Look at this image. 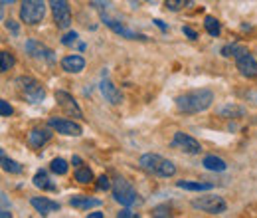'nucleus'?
I'll use <instances>...</instances> for the list:
<instances>
[{"label": "nucleus", "mask_w": 257, "mask_h": 218, "mask_svg": "<svg viewBox=\"0 0 257 218\" xmlns=\"http://www.w3.org/2000/svg\"><path fill=\"white\" fill-rule=\"evenodd\" d=\"M147 2H149V4H157L159 0H147Z\"/></svg>", "instance_id": "obj_45"}, {"label": "nucleus", "mask_w": 257, "mask_h": 218, "mask_svg": "<svg viewBox=\"0 0 257 218\" xmlns=\"http://www.w3.org/2000/svg\"><path fill=\"white\" fill-rule=\"evenodd\" d=\"M153 22H155V24H157V26H159V28H161L162 32H166V30H168V26H166V24H164V22H162L161 18H155V20H153Z\"/></svg>", "instance_id": "obj_38"}, {"label": "nucleus", "mask_w": 257, "mask_h": 218, "mask_svg": "<svg viewBox=\"0 0 257 218\" xmlns=\"http://www.w3.org/2000/svg\"><path fill=\"white\" fill-rule=\"evenodd\" d=\"M101 20H103V24L105 26H109L111 30L115 32V34H119L121 38H127V40H149L145 34H139V32L135 30H128V28H125L121 22H117L115 18H111V16H107V14H101Z\"/></svg>", "instance_id": "obj_10"}, {"label": "nucleus", "mask_w": 257, "mask_h": 218, "mask_svg": "<svg viewBox=\"0 0 257 218\" xmlns=\"http://www.w3.org/2000/svg\"><path fill=\"white\" fill-rule=\"evenodd\" d=\"M192 206L200 212H206V214H224L227 210V202L222 196H216V194L196 198V200H192Z\"/></svg>", "instance_id": "obj_5"}, {"label": "nucleus", "mask_w": 257, "mask_h": 218, "mask_svg": "<svg viewBox=\"0 0 257 218\" xmlns=\"http://www.w3.org/2000/svg\"><path fill=\"white\" fill-rule=\"evenodd\" d=\"M56 101L60 103V107L64 109L67 115H71V117H83V113H81L77 101L73 99L71 94H67L64 90H58V92H56Z\"/></svg>", "instance_id": "obj_12"}, {"label": "nucleus", "mask_w": 257, "mask_h": 218, "mask_svg": "<svg viewBox=\"0 0 257 218\" xmlns=\"http://www.w3.org/2000/svg\"><path fill=\"white\" fill-rule=\"evenodd\" d=\"M0 216H2V218H8V216H12V212H10L8 208H2V210H0Z\"/></svg>", "instance_id": "obj_40"}, {"label": "nucleus", "mask_w": 257, "mask_h": 218, "mask_svg": "<svg viewBox=\"0 0 257 218\" xmlns=\"http://www.w3.org/2000/svg\"><path fill=\"white\" fill-rule=\"evenodd\" d=\"M202 165H204L206 171H214V173H224L225 169H227L224 159H220V157L216 155H206L204 161H202Z\"/></svg>", "instance_id": "obj_20"}, {"label": "nucleus", "mask_w": 257, "mask_h": 218, "mask_svg": "<svg viewBox=\"0 0 257 218\" xmlns=\"http://www.w3.org/2000/svg\"><path fill=\"white\" fill-rule=\"evenodd\" d=\"M176 187L184 188V190H192V192H202V190H212L214 185L212 183H198V181H178Z\"/></svg>", "instance_id": "obj_21"}, {"label": "nucleus", "mask_w": 257, "mask_h": 218, "mask_svg": "<svg viewBox=\"0 0 257 218\" xmlns=\"http://www.w3.org/2000/svg\"><path fill=\"white\" fill-rule=\"evenodd\" d=\"M103 212H89V218H101Z\"/></svg>", "instance_id": "obj_41"}, {"label": "nucleus", "mask_w": 257, "mask_h": 218, "mask_svg": "<svg viewBox=\"0 0 257 218\" xmlns=\"http://www.w3.org/2000/svg\"><path fill=\"white\" fill-rule=\"evenodd\" d=\"M16 84H18L20 92L24 94V97H26L30 103H40V101H44L46 90L42 88V84H40L38 80L28 78V76H22V78L16 80Z\"/></svg>", "instance_id": "obj_6"}, {"label": "nucleus", "mask_w": 257, "mask_h": 218, "mask_svg": "<svg viewBox=\"0 0 257 218\" xmlns=\"http://www.w3.org/2000/svg\"><path fill=\"white\" fill-rule=\"evenodd\" d=\"M172 147H176V149H180V151H184V153H188V155H200V153H202V145H200L194 137L182 133V131L174 133Z\"/></svg>", "instance_id": "obj_9"}, {"label": "nucleus", "mask_w": 257, "mask_h": 218, "mask_svg": "<svg viewBox=\"0 0 257 218\" xmlns=\"http://www.w3.org/2000/svg\"><path fill=\"white\" fill-rule=\"evenodd\" d=\"M95 188H97V190H109V188H113V183L109 181V177H105V175H101V177L97 179Z\"/></svg>", "instance_id": "obj_30"}, {"label": "nucleus", "mask_w": 257, "mask_h": 218, "mask_svg": "<svg viewBox=\"0 0 257 218\" xmlns=\"http://www.w3.org/2000/svg\"><path fill=\"white\" fill-rule=\"evenodd\" d=\"M48 127H52L54 131L62 133V135H67V137H79L83 133L81 125H77L75 121H69V119H50L48 121Z\"/></svg>", "instance_id": "obj_11"}, {"label": "nucleus", "mask_w": 257, "mask_h": 218, "mask_svg": "<svg viewBox=\"0 0 257 218\" xmlns=\"http://www.w3.org/2000/svg\"><path fill=\"white\" fill-rule=\"evenodd\" d=\"M91 2H93V4H95L97 8H101V10H103V8H105V10H107V8H109V6H111V4H109V2H107V0H91Z\"/></svg>", "instance_id": "obj_37"}, {"label": "nucleus", "mask_w": 257, "mask_h": 218, "mask_svg": "<svg viewBox=\"0 0 257 218\" xmlns=\"http://www.w3.org/2000/svg\"><path fill=\"white\" fill-rule=\"evenodd\" d=\"M50 8H52L54 22L60 30H65L71 26V8H69L67 0H50Z\"/></svg>", "instance_id": "obj_7"}, {"label": "nucleus", "mask_w": 257, "mask_h": 218, "mask_svg": "<svg viewBox=\"0 0 257 218\" xmlns=\"http://www.w3.org/2000/svg\"><path fill=\"white\" fill-rule=\"evenodd\" d=\"M2 169H4L6 173H10V175H20V173L24 171V167H22L20 163L8 159V157L4 155V151H2Z\"/></svg>", "instance_id": "obj_24"}, {"label": "nucleus", "mask_w": 257, "mask_h": 218, "mask_svg": "<svg viewBox=\"0 0 257 218\" xmlns=\"http://www.w3.org/2000/svg\"><path fill=\"white\" fill-rule=\"evenodd\" d=\"M34 187L36 188H42V190H50V192H58V187L50 181V177H48V173L46 171H38L36 175H34L32 179Z\"/></svg>", "instance_id": "obj_19"}, {"label": "nucleus", "mask_w": 257, "mask_h": 218, "mask_svg": "<svg viewBox=\"0 0 257 218\" xmlns=\"http://www.w3.org/2000/svg\"><path fill=\"white\" fill-rule=\"evenodd\" d=\"M12 65H14V56H12L10 52L2 50V52H0V69H2V71H8Z\"/></svg>", "instance_id": "obj_28"}, {"label": "nucleus", "mask_w": 257, "mask_h": 218, "mask_svg": "<svg viewBox=\"0 0 257 218\" xmlns=\"http://www.w3.org/2000/svg\"><path fill=\"white\" fill-rule=\"evenodd\" d=\"M46 0H22L20 4V20L24 24L36 26L46 16Z\"/></svg>", "instance_id": "obj_3"}, {"label": "nucleus", "mask_w": 257, "mask_h": 218, "mask_svg": "<svg viewBox=\"0 0 257 218\" xmlns=\"http://www.w3.org/2000/svg\"><path fill=\"white\" fill-rule=\"evenodd\" d=\"M99 90H101V94L105 97V101H109V103H113V105H119V103L123 101L121 92L117 90V86H115L111 80H107V76H103V82H101Z\"/></svg>", "instance_id": "obj_14"}, {"label": "nucleus", "mask_w": 257, "mask_h": 218, "mask_svg": "<svg viewBox=\"0 0 257 218\" xmlns=\"http://www.w3.org/2000/svg\"><path fill=\"white\" fill-rule=\"evenodd\" d=\"M71 165H73V167H81V157H73V159H71Z\"/></svg>", "instance_id": "obj_39"}, {"label": "nucleus", "mask_w": 257, "mask_h": 218, "mask_svg": "<svg viewBox=\"0 0 257 218\" xmlns=\"http://www.w3.org/2000/svg\"><path fill=\"white\" fill-rule=\"evenodd\" d=\"M12 113H14L12 105H10L6 99H0V115H2V117H10Z\"/></svg>", "instance_id": "obj_31"}, {"label": "nucleus", "mask_w": 257, "mask_h": 218, "mask_svg": "<svg viewBox=\"0 0 257 218\" xmlns=\"http://www.w3.org/2000/svg\"><path fill=\"white\" fill-rule=\"evenodd\" d=\"M77 38H79L77 32H67L64 38H62V44H64V46H73V44L77 42Z\"/></svg>", "instance_id": "obj_32"}, {"label": "nucleus", "mask_w": 257, "mask_h": 218, "mask_svg": "<svg viewBox=\"0 0 257 218\" xmlns=\"http://www.w3.org/2000/svg\"><path fill=\"white\" fill-rule=\"evenodd\" d=\"M139 165L143 171L151 173V175H157V177H162V179H170L176 175V167L172 161L164 159V157L157 155V153H145L139 159Z\"/></svg>", "instance_id": "obj_2"}, {"label": "nucleus", "mask_w": 257, "mask_h": 218, "mask_svg": "<svg viewBox=\"0 0 257 218\" xmlns=\"http://www.w3.org/2000/svg\"><path fill=\"white\" fill-rule=\"evenodd\" d=\"M52 129V127H50ZM50 129H40V127H36L32 129L30 133H28V143L32 145L34 149H42L50 139H52V131Z\"/></svg>", "instance_id": "obj_16"}, {"label": "nucleus", "mask_w": 257, "mask_h": 218, "mask_svg": "<svg viewBox=\"0 0 257 218\" xmlns=\"http://www.w3.org/2000/svg\"><path fill=\"white\" fill-rule=\"evenodd\" d=\"M245 113V109L243 107H239V105H231V103H227V105H222L220 109H218V115L220 117H224V119H231V117H241Z\"/></svg>", "instance_id": "obj_22"}, {"label": "nucleus", "mask_w": 257, "mask_h": 218, "mask_svg": "<svg viewBox=\"0 0 257 218\" xmlns=\"http://www.w3.org/2000/svg\"><path fill=\"white\" fill-rule=\"evenodd\" d=\"M249 99H253V103L257 105V94H251V95H249Z\"/></svg>", "instance_id": "obj_44"}, {"label": "nucleus", "mask_w": 257, "mask_h": 218, "mask_svg": "<svg viewBox=\"0 0 257 218\" xmlns=\"http://www.w3.org/2000/svg\"><path fill=\"white\" fill-rule=\"evenodd\" d=\"M204 28H206V32H208L210 36H214V38H218L220 32H222L220 22H218L214 16H206V18H204Z\"/></svg>", "instance_id": "obj_26"}, {"label": "nucleus", "mask_w": 257, "mask_h": 218, "mask_svg": "<svg viewBox=\"0 0 257 218\" xmlns=\"http://www.w3.org/2000/svg\"><path fill=\"white\" fill-rule=\"evenodd\" d=\"M50 171H52L54 175L64 177V175H67V171H69V165H67V161H65V159L56 157V159H52V163H50Z\"/></svg>", "instance_id": "obj_23"}, {"label": "nucleus", "mask_w": 257, "mask_h": 218, "mask_svg": "<svg viewBox=\"0 0 257 218\" xmlns=\"http://www.w3.org/2000/svg\"><path fill=\"white\" fill-rule=\"evenodd\" d=\"M243 50V46H237V44H229V46H224L222 48V56H225V58H229V56H237L239 52Z\"/></svg>", "instance_id": "obj_29"}, {"label": "nucleus", "mask_w": 257, "mask_h": 218, "mask_svg": "<svg viewBox=\"0 0 257 218\" xmlns=\"http://www.w3.org/2000/svg\"><path fill=\"white\" fill-rule=\"evenodd\" d=\"M75 181L81 183V185L93 183V171H91L89 167H77V171H75Z\"/></svg>", "instance_id": "obj_25"}, {"label": "nucleus", "mask_w": 257, "mask_h": 218, "mask_svg": "<svg viewBox=\"0 0 257 218\" xmlns=\"http://www.w3.org/2000/svg\"><path fill=\"white\" fill-rule=\"evenodd\" d=\"M113 198L121 204V206H135L141 202L137 190L128 185V181H125L123 177H117L113 181Z\"/></svg>", "instance_id": "obj_4"}, {"label": "nucleus", "mask_w": 257, "mask_h": 218, "mask_svg": "<svg viewBox=\"0 0 257 218\" xmlns=\"http://www.w3.org/2000/svg\"><path fill=\"white\" fill-rule=\"evenodd\" d=\"M62 69L67 74H81L85 69V60L77 54H71V56H65L62 60Z\"/></svg>", "instance_id": "obj_17"}, {"label": "nucleus", "mask_w": 257, "mask_h": 218, "mask_svg": "<svg viewBox=\"0 0 257 218\" xmlns=\"http://www.w3.org/2000/svg\"><path fill=\"white\" fill-rule=\"evenodd\" d=\"M182 34L188 36L190 40H198V34H196V30H192L190 26H184V28H182Z\"/></svg>", "instance_id": "obj_35"}, {"label": "nucleus", "mask_w": 257, "mask_h": 218, "mask_svg": "<svg viewBox=\"0 0 257 218\" xmlns=\"http://www.w3.org/2000/svg\"><path fill=\"white\" fill-rule=\"evenodd\" d=\"M117 216L119 218H139V214H137V212H133L128 206H125L123 210H119V212H117Z\"/></svg>", "instance_id": "obj_34"}, {"label": "nucleus", "mask_w": 257, "mask_h": 218, "mask_svg": "<svg viewBox=\"0 0 257 218\" xmlns=\"http://www.w3.org/2000/svg\"><path fill=\"white\" fill-rule=\"evenodd\" d=\"M164 6L170 12H178V10L186 8V6H192V0H164Z\"/></svg>", "instance_id": "obj_27"}, {"label": "nucleus", "mask_w": 257, "mask_h": 218, "mask_svg": "<svg viewBox=\"0 0 257 218\" xmlns=\"http://www.w3.org/2000/svg\"><path fill=\"white\" fill-rule=\"evenodd\" d=\"M69 204L73 208H77V210H89V208L101 206V200L89 198V196H73V198H69Z\"/></svg>", "instance_id": "obj_18"}, {"label": "nucleus", "mask_w": 257, "mask_h": 218, "mask_svg": "<svg viewBox=\"0 0 257 218\" xmlns=\"http://www.w3.org/2000/svg\"><path fill=\"white\" fill-rule=\"evenodd\" d=\"M4 26L8 28V32H10L12 36H20V26H18V22H16V20H12V18H10V20H6V22H4Z\"/></svg>", "instance_id": "obj_33"}, {"label": "nucleus", "mask_w": 257, "mask_h": 218, "mask_svg": "<svg viewBox=\"0 0 257 218\" xmlns=\"http://www.w3.org/2000/svg\"><path fill=\"white\" fill-rule=\"evenodd\" d=\"M30 204L36 208V212H40L42 216H48L50 212L60 210V202H56L52 198H46V196H34V198H30Z\"/></svg>", "instance_id": "obj_15"}, {"label": "nucleus", "mask_w": 257, "mask_h": 218, "mask_svg": "<svg viewBox=\"0 0 257 218\" xmlns=\"http://www.w3.org/2000/svg\"><path fill=\"white\" fill-rule=\"evenodd\" d=\"M174 101H176V109L180 113L196 115V113L206 111L214 103V94L210 90L202 88V90H192V92H186V94L178 95Z\"/></svg>", "instance_id": "obj_1"}, {"label": "nucleus", "mask_w": 257, "mask_h": 218, "mask_svg": "<svg viewBox=\"0 0 257 218\" xmlns=\"http://www.w3.org/2000/svg\"><path fill=\"white\" fill-rule=\"evenodd\" d=\"M0 2H2V6H8V4H14L16 0H0Z\"/></svg>", "instance_id": "obj_42"}, {"label": "nucleus", "mask_w": 257, "mask_h": 218, "mask_svg": "<svg viewBox=\"0 0 257 218\" xmlns=\"http://www.w3.org/2000/svg\"><path fill=\"white\" fill-rule=\"evenodd\" d=\"M235 67L239 69V74L247 80H253L257 78V60L243 48L237 56H235Z\"/></svg>", "instance_id": "obj_8"}, {"label": "nucleus", "mask_w": 257, "mask_h": 218, "mask_svg": "<svg viewBox=\"0 0 257 218\" xmlns=\"http://www.w3.org/2000/svg\"><path fill=\"white\" fill-rule=\"evenodd\" d=\"M128 2H131L133 8H139V0H128Z\"/></svg>", "instance_id": "obj_43"}, {"label": "nucleus", "mask_w": 257, "mask_h": 218, "mask_svg": "<svg viewBox=\"0 0 257 218\" xmlns=\"http://www.w3.org/2000/svg\"><path fill=\"white\" fill-rule=\"evenodd\" d=\"M155 216H170V210L168 208H164V206H159V208H155V212H153Z\"/></svg>", "instance_id": "obj_36"}, {"label": "nucleus", "mask_w": 257, "mask_h": 218, "mask_svg": "<svg viewBox=\"0 0 257 218\" xmlns=\"http://www.w3.org/2000/svg\"><path fill=\"white\" fill-rule=\"evenodd\" d=\"M26 52L36 58V60H46V62H54V52L50 48H46L44 44L36 42V40H28L26 42Z\"/></svg>", "instance_id": "obj_13"}]
</instances>
